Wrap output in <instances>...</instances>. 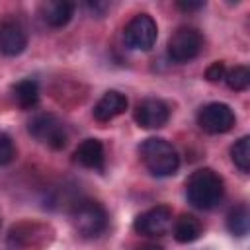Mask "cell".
<instances>
[{"instance_id":"11","label":"cell","mask_w":250,"mask_h":250,"mask_svg":"<svg viewBox=\"0 0 250 250\" xmlns=\"http://www.w3.org/2000/svg\"><path fill=\"white\" fill-rule=\"evenodd\" d=\"M74 162L90 170H104L105 152L100 139H84L74 150Z\"/></svg>"},{"instance_id":"5","label":"cell","mask_w":250,"mask_h":250,"mask_svg":"<svg viewBox=\"0 0 250 250\" xmlns=\"http://www.w3.org/2000/svg\"><path fill=\"white\" fill-rule=\"evenodd\" d=\"M158 35V27L156 21L152 20V16L148 14H137L133 16L125 29H123V41L129 49H137V51H148L152 49L154 41Z\"/></svg>"},{"instance_id":"12","label":"cell","mask_w":250,"mask_h":250,"mask_svg":"<svg viewBox=\"0 0 250 250\" xmlns=\"http://www.w3.org/2000/svg\"><path fill=\"white\" fill-rule=\"evenodd\" d=\"M125 109H127V98L117 90H109L98 100L92 113L98 121L105 123V121H111L117 115H121Z\"/></svg>"},{"instance_id":"21","label":"cell","mask_w":250,"mask_h":250,"mask_svg":"<svg viewBox=\"0 0 250 250\" xmlns=\"http://www.w3.org/2000/svg\"><path fill=\"white\" fill-rule=\"evenodd\" d=\"M176 6L184 12H195V10H201L205 2H176Z\"/></svg>"},{"instance_id":"15","label":"cell","mask_w":250,"mask_h":250,"mask_svg":"<svg viewBox=\"0 0 250 250\" xmlns=\"http://www.w3.org/2000/svg\"><path fill=\"white\" fill-rule=\"evenodd\" d=\"M12 96L14 102L21 109H31L39 102V84L33 78H23L12 86Z\"/></svg>"},{"instance_id":"19","label":"cell","mask_w":250,"mask_h":250,"mask_svg":"<svg viewBox=\"0 0 250 250\" xmlns=\"http://www.w3.org/2000/svg\"><path fill=\"white\" fill-rule=\"evenodd\" d=\"M14 158H16V148H14V143H12L10 135L0 133V168L8 166Z\"/></svg>"},{"instance_id":"4","label":"cell","mask_w":250,"mask_h":250,"mask_svg":"<svg viewBox=\"0 0 250 250\" xmlns=\"http://www.w3.org/2000/svg\"><path fill=\"white\" fill-rule=\"evenodd\" d=\"M27 131L31 133L33 139H37L39 143L47 145L53 150L64 148L66 146V141H68V135H66L64 125L53 113H39V115H35L27 123Z\"/></svg>"},{"instance_id":"13","label":"cell","mask_w":250,"mask_h":250,"mask_svg":"<svg viewBox=\"0 0 250 250\" xmlns=\"http://www.w3.org/2000/svg\"><path fill=\"white\" fill-rule=\"evenodd\" d=\"M201 223L197 217L189 215V213H182L178 219H174L172 223V234H174V240L180 242V244H189V242H195L199 236H201Z\"/></svg>"},{"instance_id":"18","label":"cell","mask_w":250,"mask_h":250,"mask_svg":"<svg viewBox=\"0 0 250 250\" xmlns=\"http://www.w3.org/2000/svg\"><path fill=\"white\" fill-rule=\"evenodd\" d=\"M225 82H227V86H229L230 90H234V92L246 90V88L250 86V70H248V66L236 64V66L229 68V70L225 72Z\"/></svg>"},{"instance_id":"1","label":"cell","mask_w":250,"mask_h":250,"mask_svg":"<svg viewBox=\"0 0 250 250\" xmlns=\"http://www.w3.org/2000/svg\"><path fill=\"white\" fill-rule=\"evenodd\" d=\"M225 195L223 178L213 168H199L189 174L186 182V197L188 201L201 211L215 209Z\"/></svg>"},{"instance_id":"3","label":"cell","mask_w":250,"mask_h":250,"mask_svg":"<svg viewBox=\"0 0 250 250\" xmlns=\"http://www.w3.org/2000/svg\"><path fill=\"white\" fill-rule=\"evenodd\" d=\"M70 223L82 238H98L107 229V213L98 201L82 199L72 207Z\"/></svg>"},{"instance_id":"7","label":"cell","mask_w":250,"mask_h":250,"mask_svg":"<svg viewBox=\"0 0 250 250\" xmlns=\"http://www.w3.org/2000/svg\"><path fill=\"white\" fill-rule=\"evenodd\" d=\"M234 111L223 102L205 104L197 111V125L209 135H223L234 127Z\"/></svg>"},{"instance_id":"20","label":"cell","mask_w":250,"mask_h":250,"mask_svg":"<svg viewBox=\"0 0 250 250\" xmlns=\"http://www.w3.org/2000/svg\"><path fill=\"white\" fill-rule=\"evenodd\" d=\"M225 72H227V66H225V62H221V61H217V62H213V64H209L207 66V70H205V78L209 80V82H221V80H225Z\"/></svg>"},{"instance_id":"17","label":"cell","mask_w":250,"mask_h":250,"mask_svg":"<svg viewBox=\"0 0 250 250\" xmlns=\"http://www.w3.org/2000/svg\"><path fill=\"white\" fill-rule=\"evenodd\" d=\"M230 158H232L234 166H236L240 172H244V174L250 172V137H248V135L240 137V139L230 146Z\"/></svg>"},{"instance_id":"14","label":"cell","mask_w":250,"mask_h":250,"mask_svg":"<svg viewBox=\"0 0 250 250\" xmlns=\"http://www.w3.org/2000/svg\"><path fill=\"white\" fill-rule=\"evenodd\" d=\"M41 16L47 25L51 27H64L72 16H74V4L66 0H57V2H45L41 6Z\"/></svg>"},{"instance_id":"16","label":"cell","mask_w":250,"mask_h":250,"mask_svg":"<svg viewBox=\"0 0 250 250\" xmlns=\"http://www.w3.org/2000/svg\"><path fill=\"white\" fill-rule=\"evenodd\" d=\"M248 227H250V213L248 207L244 203L232 207L227 215V229L230 234L234 236H246L248 234Z\"/></svg>"},{"instance_id":"9","label":"cell","mask_w":250,"mask_h":250,"mask_svg":"<svg viewBox=\"0 0 250 250\" xmlns=\"http://www.w3.org/2000/svg\"><path fill=\"white\" fill-rule=\"evenodd\" d=\"M133 117L143 129H160L170 119V107L158 98H146L137 104Z\"/></svg>"},{"instance_id":"8","label":"cell","mask_w":250,"mask_h":250,"mask_svg":"<svg viewBox=\"0 0 250 250\" xmlns=\"http://www.w3.org/2000/svg\"><path fill=\"white\" fill-rule=\"evenodd\" d=\"M172 209L166 205H156L137 215L133 229L143 236H164L172 229Z\"/></svg>"},{"instance_id":"6","label":"cell","mask_w":250,"mask_h":250,"mask_svg":"<svg viewBox=\"0 0 250 250\" xmlns=\"http://www.w3.org/2000/svg\"><path fill=\"white\" fill-rule=\"evenodd\" d=\"M203 47V37L193 27H178L168 39V57L174 62L193 61Z\"/></svg>"},{"instance_id":"10","label":"cell","mask_w":250,"mask_h":250,"mask_svg":"<svg viewBox=\"0 0 250 250\" xmlns=\"http://www.w3.org/2000/svg\"><path fill=\"white\" fill-rule=\"evenodd\" d=\"M27 47L25 27L18 20H4L0 23V53L6 57H18Z\"/></svg>"},{"instance_id":"22","label":"cell","mask_w":250,"mask_h":250,"mask_svg":"<svg viewBox=\"0 0 250 250\" xmlns=\"http://www.w3.org/2000/svg\"><path fill=\"white\" fill-rule=\"evenodd\" d=\"M139 250H162L160 246H143V248H139Z\"/></svg>"},{"instance_id":"2","label":"cell","mask_w":250,"mask_h":250,"mask_svg":"<svg viewBox=\"0 0 250 250\" xmlns=\"http://www.w3.org/2000/svg\"><path fill=\"white\" fill-rule=\"evenodd\" d=\"M139 154L146 170L156 178H168L174 176L180 168V156L172 143L160 137L145 139L139 146Z\"/></svg>"}]
</instances>
